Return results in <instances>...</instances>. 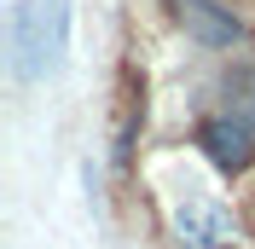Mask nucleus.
I'll return each mask as SVG.
<instances>
[{"mask_svg":"<svg viewBox=\"0 0 255 249\" xmlns=\"http://www.w3.org/2000/svg\"><path fill=\"white\" fill-rule=\"evenodd\" d=\"M174 17H180V29H186L197 47H209V52L244 41V23L226 12V6H215V0H174Z\"/></svg>","mask_w":255,"mask_h":249,"instance_id":"nucleus-3","label":"nucleus"},{"mask_svg":"<svg viewBox=\"0 0 255 249\" xmlns=\"http://www.w3.org/2000/svg\"><path fill=\"white\" fill-rule=\"evenodd\" d=\"M70 0H41V35H47V76H58L70 58Z\"/></svg>","mask_w":255,"mask_h":249,"instance_id":"nucleus-5","label":"nucleus"},{"mask_svg":"<svg viewBox=\"0 0 255 249\" xmlns=\"http://www.w3.org/2000/svg\"><path fill=\"white\" fill-rule=\"evenodd\" d=\"M47 70V35H41V0H12V76L35 81Z\"/></svg>","mask_w":255,"mask_h":249,"instance_id":"nucleus-4","label":"nucleus"},{"mask_svg":"<svg viewBox=\"0 0 255 249\" xmlns=\"http://www.w3.org/2000/svg\"><path fill=\"white\" fill-rule=\"evenodd\" d=\"M174 232L186 249H226L232 238H238V226H232V209L215 197H180L174 203Z\"/></svg>","mask_w":255,"mask_h":249,"instance_id":"nucleus-1","label":"nucleus"},{"mask_svg":"<svg viewBox=\"0 0 255 249\" xmlns=\"http://www.w3.org/2000/svg\"><path fill=\"white\" fill-rule=\"evenodd\" d=\"M197 145H203V156L215 162V168H226V174H244L255 162V122L250 116H209L203 122V133H197Z\"/></svg>","mask_w":255,"mask_h":249,"instance_id":"nucleus-2","label":"nucleus"}]
</instances>
